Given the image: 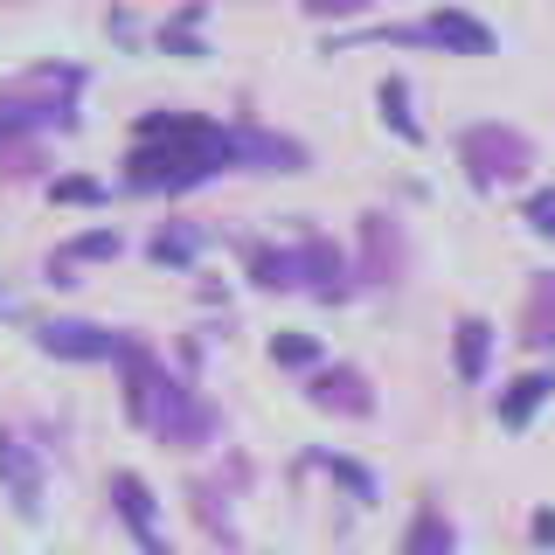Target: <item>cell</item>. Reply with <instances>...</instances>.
Instances as JSON below:
<instances>
[{
    "label": "cell",
    "instance_id": "9",
    "mask_svg": "<svg viewBox=\"0 0 555 555\" xmlns=\"http://www.w3.org/2000/svg\"><path fill=\"white\" fill-rule=\"evenodd\" d=\"M542 389H548V375H528V382H514V396H507V424H520L534 403H542Z\"/></svg>",
    "mask_w": 555,
    "mask_h": 555
},
{
    "label": "cell",
    "instance_id": "12",
    "mask_svg": "<svg viewBox=\"0 0 555 555\" xmlns=\"http://www.w3.org/2000/svg\"><path fill=\"white\" fill-rule=\"evenodd\" d=\"M382 112L396 118V132H403V139H416V126H410V112H403V83H382Z\"/></svg>",
    "mask_w": 555,
    "mask_h": 555
},
{
    "label": "cell",
    "instance_id": "4",
    "mask_svg": "<svg viewBox=\"0 0 555 555\" xmlns=\"http://www.w3.org/2000/svg\"><path fill=\"white\" fill-rule=\"evenodd\" d=\"M424 42H451V49H465V56H486V49H493V35H486L479 22H465V14H430V22H424Z\"/></svg>",
    "mask_w": 555,
    "mask_h": 555
},
{
    "label": "cell",
    "instance_id": "18",
    "mask_svg": "<svg viewBox=\"0 0 555 555\" xmlns=\"http://www.w3.org/2000/svg\"><path fill=\"white\" fill-rule=\"evenodd\" d=\"M312 14H354V8H369V0H306Z\"/></svg>",
    "mask_w": 555,
    "mask_h": 555
},
{
    "label": "cell",
    "instance_id": "8",
    "mask_svg": "<svg viewBox=\"0 0 555 555\" xmlns=\"http://www.w3.org/2000/svg\"><path fill=\"white\" fill-rule=\"evenodd\" d=\"M334 396H340L347 410H369V396H361L354 375H320V403H334Z\"/></svg>",
    "mask_w": 555,
    "mask_h": 555
},
{
    "label": "cell",
    "instance_id": "7",
    "mask_svg": "<svg viewBox=\"0 0 555 555\" xmlns=\"http://www.w3.org/2000/svg\"><path fill=\"white\" fill-rule=\"evenodd\" d=\"M479 361H486V320H465L459 326V369L479 375Z\"/></svg>",
    "mask_w": 555,
    "mask_h": 555
},
{
    "label": "cell",
    "instance_id": "3",
    "mask_svg": "<svg viewBox=\"0 0 555 555\" xmlns=\"http://www.w3.org/2000/svg\"><path fill=\"white\" fill-rule=\"evenodd\" d=\"M0 479L14 486V500H22L28 514L42 507V486H35V459H28V451H22V444L8 438V430H0Z\"/></svg>",
    "mask_w": 555,
    "mask_h": 555
},
{
    "label": "cell",
    "instance_id": "11",
    "mask_svg": "<svg viewBox=\"0 0 555 555\" xmlns=\"http://www.w3.org/2000/svg\"><path fill=\"white\" fill-rule=\"evenodd\" d=\"M153 257H160V264H188V257H195V236H188V230H173V236L153 243Z\"/></svg>",
    "mask_w": 555,
    "mask_h": 555
},
{
    "label": "cell",
    "instance_id": "5",
    "mask_svg": "<svg viewBox=\"0 0 555 555\" xmlns=\"http://www.w3.org/2000/svg\"><path fill=\"white\" fill-rule=\"evenodd\" d=\"M361 236H369V278H396V264H403V243H396L389 216H361Z\"/></svg>",
    "mask_w": 555,
    "mask_h": 555
},
{
    "label": "cell",
    "instance_id": "14",
    "mask_svg": "<svg viewBox=\"0 0 555 555\" xmlns=\"http://www.w3.org/2000/svg\"><path fill=\"white\" fill-rule=\"evenodd\" d=\"M528 222H534L542 236H555V195H534V202H528Z\"/></svg>",
    "mask_w": 555,
    "mask_h": 555
},
{
    "label": "cell",
    "instance_id": "17",
    "mask_svg": "<svg viewBox=\"0 0 555 555\" xmlns=\"http://www.w3.org/2000/svg\"><path fill=\"white\" fill-rule=\"evenodd\" d=\"M271 354H278V361H312V340H278Z\"/></svg>",
    "mask_w": 555,
    "mask_h": 555
},
{
    "label": "cell",
    "instance_id": "2",
    "mask_svg": "<svg viewBox=\"0 0 555 555\" xmlns=\"http://www.w3.org/2000/svg\"><path fill=\"white\" fill-rule=\"evenodd\" d=\"M42 347H49V354H69V361L126 354V340H118V334H104V326H83V320H56V326H42Z\"/></svg>",
    "mask_w": 555,
    "mask_h": 555
},
{
    "label": "cell",
    "instance_id": "10",
    "mask_svg": "<svg viewBox=\"0 0 555 555\" xmlns=\"http://www.w3.org/2000/svg\"><path fill=\"white\" fill-rule=\"evenodd\" d=\"M548 320H555V278H542V292H534V312H528L534 334L528 340H548Z\"/></svg>",
    "mask_w": 555,
    "mask_h": 555
},
{
    "label": "cell",
    "instance_id": "15",
    "mask_svg": "<svg viewBox=\"0 0 555 555\" xmlns=\"http://www.w3.org/2000/svg\"><path fill=\"white\" fill-rule=\"evenodd\" d=\"M56 202H98V181H56Z\"/></svg>",
    "mask_w": 555,
    "mask_h": 555
},
{
    "label": "cell",
    "instance_id": "6",
    "mask_svg": "<svg viewBox=\"0 0 555 555\" xmlns=\"http://www.w3.org/2000/svg\"><path fill=\"white\" fill-rule=\"evenodd\" d=\"M63 118H69V104H22V98H8V104H0V139L28 132V126H63Z\"/></svg>",
    "mask_w": 555,
    "mask_h": 555
},
{
    "label": "cell",
    "instance_id": "16",
    "mask_svg": "<svg viewBox=\"0 0 555 555\" xmlns=\"http://www.w3.org/2000/svg\"><path fill=\"white\" fill-rule=\"evenodd\" d=\"M410 555H438V520H424V528H416V542H410Z\"/></svg>",
    "mask_w": 555,
    "mask_h": 555
},
{
    "label": "cell",
    "instance_id": "1",
    "mask_svg": "<svg viewBox=\"0 0 555 555\" xmlns=\"http://www.w3.org/2000/svg\"><path fill=\"white\" fill-rule=\"evenodd\" d=\"M459 153H465V167H473V181L479 188H493V181H520L528 173V139L507 132V126H473L459 139Z\"/></svg>",
    "mask_w": 555,
    "mask_h": 555
},
{
    "label": "cell",
    "instance_id": "13",
    "mask_svg": "<svg viewBox=\"0 0 555 555\" xmlns=\"http://www.w3.org/2000/svg\"><path fill=\"white\" fill-rule=\"evenodd\" d=\"M112 250H118V236H112V230H91V236L69 243V257H112Z\"/></svg>",
    "mask_w": 555,
    "mask_h": 555
}]
</instances>
